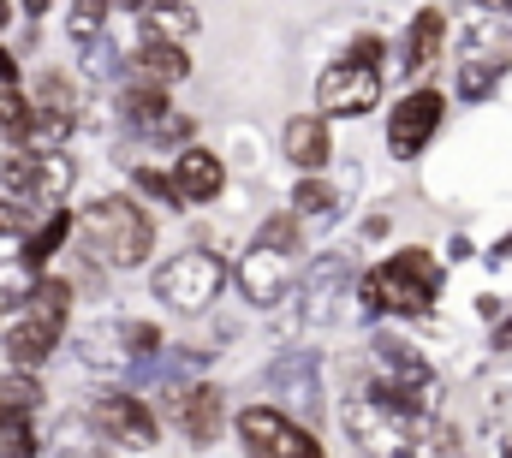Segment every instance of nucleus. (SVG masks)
I'll list each match as a JSON object with an SVG mask.
<instances>
[{
    "label": "nucleus",
    "mask_w": 512,
    "mask_h": 458,
    "mask_svg": "<svg viewBox=\"0 0 512 458\" xmlns=\"http://www.w3.org/2000/svg\"><path fill=\"white\" fill-rule=\"evenodd\" d=\"M72 185H78V161H72L66 149L42 155V161H36V191H30V209H36V215H54V209H66Z\"/></svg>",
    "instance_id": "obj_20"
},
{
    "label": "nucleus",
    "mask_w": 512,
    "mask_h": 458,
    "mask_svg": "<svg viewBox=\"0 0 512 458\" xmlns=\"http://www.w3.org/2000/svg\"><path fill=\"white\" fill-rule=\"evenodd\" d=\"M0 149H6V131H0Z\"/></svg>",
    "instance_id": "obj_43"
},
{
    "label": "nucleus",
    "mask_w": 512,
    "mask_h": 458,
    "mask_svg": "<svg viewBox=\"0 0 512 458\" xmlns=\"http://www.w3.org/2000/svg\"><path fill=\"white\" fill-rule=\"evenodd\" d=\"M340 60H352V66H376L382 72V60H387V42L376 36V30H358L352 42H346V54Z\"/></svg>",
    "instance_id": "obj_33"
},
{
    "label": "nucleus",
    "mask_w": 512,
    "mask_h": 458,
    "mask_svg": "<svg viewBox=\"0 0 512 458\" xmlns=\"http://www.w3.org/2000/svg\"><path fill=\"white\" fill-rule=\"evenodd\" d=\"M507 256H512V232L501 238V244H495V250H489V262H507Z\"/></svg>",
    "instance_id": "obj_38"
},
{
    "label": "nucleus",
    "mask_w": 512,
    "mask_h": 458,
    "mask_svg": "<svg viewBox=\"0 0 512 458\" xmlns=\"http://www.w3.org/2000/svg\"><path fill=\"white\" fill-rule=\"evenodd\" d=\"M78 357H84V369H96V375H126L137 381V363H131V345H126V322H90L84 328V340H78Z\"/></svg>",
    "instance_id": "obj_18"
},
{
    "label": "nucleus",
    "mask_w": 512,
    "mask_h": 458,
    "mask_svg": "<svg viewBox=\"0 0 512 458\" xmlns=\"http://www.w3.org/2000/svg\"><path fill=\"white\" fill-rule=\"evenodd\" d=\"M441 48H447V12H441V6L411 12V24H405V36H399V66H405L411 78H429L435 60H441Z\"/></svg>",
    "instance_id": "obj_17"
},
{
    "label": "nucleus",
    "mask_w": 512,
    "mask_h": 458,
    "mask_svg": "<svg viewBox=\"0 0 512 458\" xmlns=\"http://www.w3.org/2000/svg\"><path fill=\"white\" fill-rule=\"evenodd\" d=\"M0 345H6V369H36V375H42V363L66 345V322L36 316L30 304H18V310H6V322H0Z\"/></svg>",
    "instance_id": "obj_10"
},
{
    "label": "nucleus",
    "mask_w": 512,
    "mask_h": 458,
    "mask_svg": "<svg viewBox=\"0 0 512 458\" xmlns=\"http://www.w3.org/2000/svg\"><path fill=\"white\" fill-rule=\"evenodd\" d=\"M0 90H24V72H18V54L0 42Z\"/></svg>",
    "instance_id": "obj_35"
},
{
    "label": "nucleus",
    "mask_w": 512,
    "mask_h": 458,
    "mask_svg": "<svg viewBox=\"0 0 512 458\" xmlns=\"http://www.w3.org/2000/svg\"><path fill=\"white\" fill-rule=\"evenodd\" d=\"M441 286H447V268H441V256L423 250V244H399V250L382 256L370 274H358L364 310H370V316H405V322H423V316L435 310Z\"/></svg>",
    "instance_id": "obj_1"
},
{
    "label": "nucleus",
    "mask_w": 512,
    "mask_h": 458,
    "mask_svg": "<svg viewBox=\"0 0 512 458\" xmlns=\"http://www.w3.org/2000/svg\"><path fill=\"white\" fill-rule=\"evenodd\" d=\"M108 12H114V0H72V12H66V30L90 48L102 30H108Z\"/></svg>",
    "instance_id": "obj_31"
},
{
    "label": "nucleus",
    "mask_w": 512,
    "mask_h": 458,
    "mask_svg": "<svg viewBox=\"0 0 512 458\" xmlns=\"http://www.w3.org/2000/svg\"><path fill=\"white\" fill-rule=\"evenodd\" d=\"M131 197H137L143 209H161V215H185V209H191V203L179 197L173 173H161V167H149V161L131 167Z\"/></svg>",
    "instance_id": "obj_24"
},
{
    "label": "nucleus",
    "mask_w": 512,
    "mask_h": 458,
    "mask_svg": "<svg viewBox=\"0 0 512 458\" xmlns=\"http://www.w3.org/2000/svg\"><path fill=\"white\" fill-rule=\"evenodd\" d=\"M280 155L298 167V173H328V161H334V119L328 114H292L280 125Z\"/></svg>",
    "instance_id": "obj_14"
},
{
    "label": "nucleus",
    "mask_w": 512,
    "mask_h": 458,
    "mask_svg": "<svg viewBox=\"0 0 512 458\" xmlns=\"http://www.w3.org/2000/svg\"><path fill=\"white\" fill-rule=\"evenodd\" d=\"M48 6H54V0H18V12H24V18H42Z\"/></svg>",
    "instance_id": "obj_37"
},
{
    "label": "nucleus",
    "mask_w": 512,
    "mask_h": 458,
    "mask_svg": "<svg viewBox=\"0 0 512 458\" xmlns=\"http://www.w3.org/2000/svg\"><path fill=\"white\" fill-rule=\"evenodd\" d=\"M346 286H352V262H346V250H334V256H328V262H316V268H310V280H304V316H310V322H322Z\"/></svg>",
    "instance_id": "obj_22"
},
{
    "label": "nucleus",
    "mask_w": 512,
    "mask_h": 458,
    "mask_svg": "<svg viewBox=\"0 0 512 458\" xmlns=\"http://www.w3.org/2000/svg\"><path fill=\"white\" fill-rule=\"evenodd\" d=\"M268 387H274L280 411H292L298 423L316 417V405H322V369H316V351H280V357L268 363Z\"/></svg>",
    "instance_id": "obj_12"
},
{
    "label": "nucleus",
    "mask_w": 512,
    "mask_h": 458,
    "mask_svg": "<svg viewBox=\"0 0 512 458\" xmlns=\"http://www.w3.org/2000/svg\"><path fill=\"white\" fill-rule=\"evenodd\" d=\"M507 12H512V0H507Z\"/></svg>",
    "instance_id": "obj_45"
},
{
    "label": "nucleus",
    "mask_w": 512,
    "mask_h": 458,
    "mask_svg": "<svg viewBox=\"0 0 512 458\" xmlns=\"http://www.w3.org/2000/svg\"><path fill=\"white\" fill-rule=\"evenodd\" d=\"M54 458H108V453H102V447H90V441H66Z\"/></svg>",
    "instance_id": "obj_36"
},
{
    "label": "nucleus",
    "mask_w": 512,
    "mask_h": 458,
    "mask_svg": "<svg viewBox=\"0 0 512 458\" xmlns=\"http://www.w3.org/2000/svg\"><path fill=\"white\" fill-rule=\"evenodd\" d=\"M501 458H512V447H507V453H501Z\"/></svg>",
    "instance_id": "obj_44"
},
{
    "label": "nucleus",
    "mask_w": 512,
    "mask_h": 458,
    "mask_svg": "<svg viewBox=\"0 0 512 458\" xmlns=\"http://www.w3.org/2000/svg\"><path fill=\"white\" fill-rule=\"evenodd\" d=\"M0 322H6V298H0Z\"/></svg>",
    "instance_id": "obj_42"
},
{
    "label": "nucleus",
    "mask_w": 512,
    "mask_h": 458,
    "mask_svg": "<svg viewBox=\"0 0 512 458\" xmlns=\"http://www.w3.org/2000/svg\"><path fill=\"white\" fill-rule=\"evenodd\" d=\"M167 114H173V96H167V90H155V84H143V78H126V84H120V119H126V131L149 137Z\"/></svg>",
    "instance_id": "obj_21"
},
{
    "label": "nucleus",
    "mask_w": 512,
    "mask_h": 458,
    "mask_svg": "<svg viewBox=\"0 0 512 458\" xmlns=\"http://www.w3.org/2000/svg\"><path fill=\"white\" fill-rule=\"evenodd\" d=\"M340 423H346L352 447H358L364 458H417V423H411V417H399V411H387L370 387L346 393Z\"/></svg>",
    "instance_id": "obj_5"
},
{
    "label": "nucleus",
    "mask_w": 512,
    "mask_h": 458,
    "mask_svg": "<svg viewBox=\"0 0 512 458\" xmlns=\"http://www.w3.org/2000/svg\"><path fill=\"white\" fill-rule=\"evenodd\" d=\"M131 78H143V84H155V90L185 84V78H191V48H185V42H155V36H143L137 54H131Z\"/></svg>",
    "instance_id": "obj_19"
},
{
    "label": "nucleus",
    "mask_w": 512,
    "mask_h": 458,
    "mask_svg": "<svg viewBox=\"0 0 512 458\" xmlns=\"http://www.w3.org/2000/svg\"><path fill=\"white\" fill-rule=\"evenodd\" d=\"M114 6H126V12H137V18H143V12H149L155 0H114Z\"/></svg>",
    "instance_id": "obj_40"
},
{
    "label": "nucleus",
    "mask_w": 512,
    "mask_h": 458,
    "mask_svg": "<svg viewBox=\"0 0 512 458\" xmlns=\"http://www.w3.org/2000/svg\"><path fill=\"white\" fill-rule=\"evenodd\" d=\"M256 238H268V244H280V250L292 256V262L304 256V221H298L292 209H280V215H268V221L256 227Z\"/></svg>",
    "instance_id": "obj_32"
},
{
    "label": "nucleus",
    "mask_w": 512,
    "mask_h": 458,
    "mask_svg": "<svg viewBox=\"0 0 512 458\" xmlns=\"http://www.w3.org/2000/svg\"><path fill=\"white\" fill-rule=\"evenodd\" d=\"M12 18H18V6H12V0H0V36H6V24H12Z\"/></svg>",
    "instance_id": "obj_39"
},
{
    "label": "nucleus",
    "mask_w": 512,
    "mask_h": 458,
    "mask_svg": "<svg viewBox=\"0 0 512 458\" xmlns=\"http://www.w3.org/2000/svg\"><path fill=\"white\" fill-rule=\"evenodd\" d=\"M30 102L48 108V114H66V119L84 114V102H78V78H66V72H42L36 90H30Z\"/></svg>",
    "instance_id": "obj_28"
},
{
    "label": "nucleus",
    "mask_w": 512,
    "mask_h": 458,
    "mask_svg": "<svg viewBox=\"0 0 512 458\" xmlns=\"http://www.w3.org/2000/svg\"><path fill=\"white\" fill-rule=\"evenodd\" d=\"M495 90H501V60L465 54V66H459V96H465V102H489Z\"/></svg>",
    "instance_id": "obj_29"
},
{
    "label": "nucleus",
    "mask_w": 512,
    "mask_h": 458,
    "mask_svg": "<svg viewBox=\"0 0 512 458\" xmlns=\"http://www.w3.org/2000/svg\"><path fill=\"white\" fill-rule=\"evenodd\" d=\"M48 399L36 369H0V417H36Z\"/></svg>",
    "instance_id": "obj_25"
},
{
    "label": "nucleus",
    "mask_w": 512,
    "mask_h": 458,
    "mask_svg": "<svg viewBox=\"0 0 512 458\" xmlns=\"http://www.w3.org/2000/svg\"><path fill=\"white\" fill-rule=\"evenodd\" d=\"M441 125H447V90L411 84V90L393 102V114H387V155H393V161H417V155L435 143Z\"/></svg>",
    "instance_id": "obj_8"
},
{
    "label": "nucleus",
    "mask_w": 512,
    "mask_h": 458,
    "mask_svg": "<svg viewBox=\"0 0 512 458\" xmlns=\"http://www.w3.org/2000/svg\"><path fill=\"white\" fill-rule=\"evenodd\" d=\"M197 30H203V12L191 0H155L143 12V36H155V42H191Z\"/></svg>",
    "instance_id": "obj_23"
},
{
    "label": "nucleus",
    "mask_w": 512,
    "mask_h": 458,
    "mask_svg": "<svg viewBox=\"0 0 512 458\" xmlns=\"http://www.w3.org/2000/svg\"><path fill=\"white\" fill-rule=\"evenodd\" d=\"M495 345H512V316L501 322V328H495Z\"/></svg>",
    "instance_id": "obj_41"
},
{
    "label": "nucleus",
    "mask_w": 512,
    "mask_h": 458,
    "mask_svg": "<svg viewBox=\"0 0 512 458\" xmlns=\"http://www.w3.org/2000/svg\"><path fill=\"white\" fill-rule=\"evenodd\" d=\"M233 435H239L245 458H328V447L316 441V429L298 423L280 405H245L233 417Z\"/></svg>",
    "instance_id": "obj_6"
},
{
    "label": "nucleus",
    "mask_w": 512,
    "mask_h": 458,
    "mask_svg": "<svg viewBox=\"0 0 512 458\" xmlns=\"http://www.w3.org/2000/svg\"><path fill=\"white\" fill-rule=\"evenodd\" d=\"M78 238V209H54V215H42L36 227L18 238V268L36 280V274H54V256L66 250Z\"/></svg>",
    "instance_id": "obj_16"
},
{
    "label": "nucleus",
    "mask_w": 512,
    "mask_h": 458,
    "mask_svg": "<svg viewBox=\"0 0 512 458\" xmlns=\"http://www.w3.org/2000/svg\"><path fill=\"white\" fill-rule=\"evenodd\" d=\"M286 280H292V256H286L280 244H268V238H251L245 256H239V268H233L239 298L256 304V310H268V304L286 298Z\"/></svg>",
    "instance_id": "obj_11"
},
{
    "label": "nucleus",
    "mask_w": 512,
    "mask_h": 458,
    "mask_svg": "<svg viewBox=\"0 0 512 458\" xmlns=\"http://www.w3.org/2000/svg\"><path fill=\"white\" fill-rule=\"evenodd\" d=\"M30 227H36V209L18 197H0V238H24Z\"/></svg>",
    "instance_id": "obj_34"
},
{
    "label": "nucleus",
    "mask_w": 512,
    "mask_h": 458,
    "mask_svg": "<svg viewBox=\"0 0 512 458\" xmlns=\"http://www.w3.org/2000/svg\"><path fill=\"white\" fill-rule=\"evenodd\" d=\"M370 357H376V375H382V381L405 387V393H417V399H435V369H429V357H423L411 340H399V334H376Z\"/></svg>",
    "instance_id": "obj_15"
},
{
    "label": "nucleus",
    "mask_w": 512,
    "mask_h": 458,
    "mask_svg": "<svg viewBox=\"0 0 512 458\" xmlns=\"http://www.w3.org/2000/svg\"><path fill=\"white\" fill-rule=\"evenodd\" d=\"M0 458H42L36 417H0Z\"/></svg>",
    "instance_id": "obj_30"
},
{
    "label": "nucleus",
    "mask_w": 512,
    "mask_h": 458,
    "mask_svg": "<svg viewBox=\"0 0 512 458\" xmlns=\"http://www.w3.org/2000/svg\"><path fill=\"white\" fill-rule=\"evenodd\" d=\"M382 108V72L376 66H352V60H334L316 72V114L328 119H364Z\"/></svg>",
    "instance_id": "obj_9"
},
{
    "label": "nucleus",
    "mask_w": 512,
    "mask_h": 458,
    "mask_svg": "<svg viewBox=\"0 0 512 458\" xmlns=\"http://www.w3.org/2000/svg\"><path fill=\"white\" fill-rule=\"evenodd\" d=\"M167 173H173V185H179V197H185L191 209L221 203V191H227V161H221L209 143H185Z\"/></svg>",
    "instance_id": "obj_13"
},
{
    "label": "nucleus",
    "mask_w": 512,
    "mask_h": 458,
    "mask_svg": "<svg viewBox=\"0 0 512 458\" xmlns=\"http://www.w3.org/2000/svg\"><path fill=\"white\" fill-rule=\"evenodd\" d=\"M149 292H155V304L173 310V316H209L215 298L227 292V262H221L209 244H191V250H179V256H167V262L155 268Z\"/></svg>",
    "instance_id": "obj_3"
},
{
    "label": "nucleus",
    "mask_w": 512,
    "mask_h": 458,
    "mask_svg": "<svg viewBox=\"0 0 512 458\" xmlns=\"http://www.w3.org/2000/svg\"><path fill=\"white\" fill-rule=\"evenodd\" d=\"M84 423H90V435L108 441V447H131V453H155V447H161V417H155V405H149L143 393H131V387H96L90 405H84Z\"/></svg>",
    "instance_id": "obj_4"
},
{
    "label": "nucleus",
    "mask_w": 512,
    "mask_h": 458,
    "mask_svg": "<svg viewBox=\"0 0 512 458\" xmlns=\"http://www.w3.org/2000/svg\"><path fill=\"white\" fill-rule=\"evenodd\" d=\"M36 149H0V197H18V203H30V191H36Z\"/></svg>",
    "instance_id": "obj_27"
},
{
    "label": "nucleus",
    "mask_w": 512,
    "mask_h": 458,
    "mask_svg": "<svg viewBox=\"0 0 512 458\" xmlns=\"http://www.w3.org/2000/svg\"><path fill=\"white\" fill-rule=\"evenodd\" d=\"M286 209H292L298 221H322V215H334V209H340V191L328 185V173H298V185H292Z\"/></svg>",
    "instance_id": "obj_26"
},
{
    "label": "nucleus",
    "mask_w": 512,
    "mask_h": 458,
    "mask_svg": "<svg viewBox=\"0 0 512 458\" xmlns=\"http://www.w3.org/2000/svg\"><path fill=\"white\" fill-rule=\"evenodd\" d=\"M167 417H173V429H179V441L191 453H209L227 435L233 405H227V387L221 381H185V387L167 393Z\"/></svg>",
    "instance_id": "obj_7"
},
{
    "label": "nucleus",
    "mask_w": 512,
    "mask_h": 458,
    "mask_svg": "<svg viewBox=\"0 0 512 458\" xmlns=\"http://www.w3.org/2000/svg\"><path fill=\"white\" fill-rule=\"evenodd\" d=\"M78 256L102 262V268H143L155 256V215L131 197V191H108L90 197V209L78 215Z\"/></svg>",
    "instance_id": "obj_2"
}]
</instances>
